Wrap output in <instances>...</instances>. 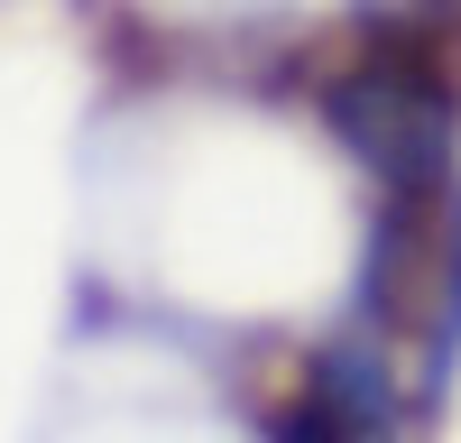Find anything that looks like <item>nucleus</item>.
Instances as JSON below:
<instances>
[{
  "mask_svg": "<svg viewBox=\"0 0 461 443\" xmlns=\"http://www.w3.org/2000/svg\"><path fill=\"white\" fill-rule=\"evenodd\" d=\"M452 295H461V268H452Z\"/></svg>",
  "mask_w": 461,
  "mask_h": 443,
  "instance_id": "5",
  "label": "nucleus"
},
{
  "mask_svg": "<svg viewBox=\"0 0 461 443\" xmlns=\"http://www.w3.org/2000/svg\"><path fill=\"white\" fill-rule=\"evenodd\" d=\"M304 397H314L351 443H397L406 434V397H397V369H388L378 342H332L314 360V388Z\"/></svg>",
  "mask_w": 461,
  "mask_h": 443,
  "instance_id": "2",
  "label": "nucleus"
},
{
  "mask_svg": "<svg viewBox=\"0 0 461 443\" xmlns=\"http://www.w3.org/2000/svg\"><path fill=\"white\" fill-rule=\"evenodd\" d=\"M267 443H351V434H341L314 397H295V406H277V416H267Z\"/></svg>",
  "mask_w": 461,
  "mask_h": 443,
  "instance_id": "3",
  "label": "nucleus"
},
{
  "mask_svg": "<svg viewBox=\"0 0 461 443\" xmlns=\"http://www.w3.org/2000/svg\"><path fill=\"white\" fill-rule=\"evenodd\" d=\"M434 10H461V0H434Z\"/></svg>",
  "mask_w": 461,
  "mask_h": 443,
  "instance_id": "4",
  "label": "nucleus"
},
{
  "mask_svg": "<svg viewBox=\"0 0 461 443\" xmlns=\"http://www.w3.org/2000/svg\"><path fill=\"white\" fill-rule=\"evenodd\" d=\"M323 121L341 130V148H351L397 203L443 194V176H452V93L425 65H397V56L341 65L323 84Z\"/></svg>",
  "mask_w": 461,
  "mask_h": 443,
  "instance_id": "1",
  "label": "nucleus"
}]
</instances>
